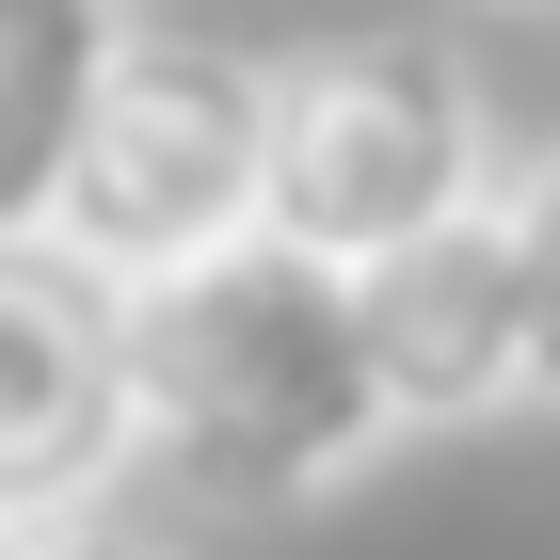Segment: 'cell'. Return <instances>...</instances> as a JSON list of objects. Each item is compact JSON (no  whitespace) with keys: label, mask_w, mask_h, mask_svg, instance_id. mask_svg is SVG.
<instances>
[{"label":"cell","mask_w":560,"mask_h":560,"mask_svg":"<svg viewBox=\"0 0 560 560\" xmlns=\"http://www.w3.org/2000/svg\"><path fill=\"white\" fill-rule=\"evenodd\" d=\"M129 320H144V448L209 513H320V497H352V480L385 465L400 400L369 369L352 272L257 241V257L129 304Z\"/></svg>","instance_id":"cell-1"},{"label":"cell","mask_w":560,"mask_h":560,"mask_svg":"<svg viewBox=\"0 0 560 560\" xmlns=\"http://www.w3.org/2000/svg\"><path fill=\"white\" fill-rule=\"evenodd\" d=\"M33 241L81 257L96 289H129V304L257 257L272 241V65H241L209 33H144Z\"/></svg>","instance_id":"cell-2"},{"label":"cell","mask_w":560,"mask_h":560,"mask_svg":"<svg viewBox=\"0 0 560 560\" xmlns=\"http://www.w3.org/2000/svg\"><path fill=\"white\" fill-rule=\"evenodd\" d=\"M480 209V48L448 33H320L272 65V241L369 272Z\"/></svg>","instance_id":"cell-3"},{"label":"cell","mask_w":560,"mask_h":560,"mask_svg":"<svg viewBox=\"0 0 560 560\" xmlns=\"http://www.w3.org/2000/svg\"><path fill=\"white\" fill-rule=\"evenodd\" d=\"M144 465V320L48 241H0V528H96V497Z\"/></svg>","instance_id":"cell-4"},{"label":"cell","mask_w":560,"mask_h":560,"mask_svg":"<svg viewBox=\"0 0 560 560\" xmlns=\"http://www.w3.org/2000/svg\"><path fill=\"white\" fill-rule=\"evenodd\" d=\"M369 369H385L400 432H465V417H528V352H545V224L465 209L448 241L369 272Z\"/></svg>","instance_id":"cell-5"},{"label":"cell","mask_w":560,"mask_h":560,"mask_svg":"<svg viewBox=\"0 0 560 560\" xmlns=\"http://www.w3.org/2000/svg\"><path fill=\"white\" fill-rule=\"evenodd\" d=\"M144 48V0H0V241H33L81 129L113 113Z\"/></svg>","instance_id":"cell-6"},{"label":"cell","mask_w":560,"mask_h":560,"mask_svg":"<svg viewBox=\"0 0 560 560\" xmlns=\"http://www.w3.org/2000/svg\"><path fill=\"white\" fill-rule=\"evenodd\" d=\"M480 209L560 241V16H513L480 48Z\"/></svg>","instance_id":"cell-7"},{"label":"cell","mask_w":560,"mask_h":560,"mask_svg":"<svg viewBox=\"0 0 560 560\" xmlns=\"http://www.w3.org/2000/svg\"><path fill=\"white\" fill-rule=\"evenodd\" d=\"M16 560H192V545H161V528H129V513H96V528H48V545H16Z\"/></svg>","instance_id":"cell-8"},{"label":"cell","mask_w":560,"mask_h":560,"mask_svg":"<svg viewBox=\"0 0 560 560\" xmlns=\"http://www.w3.org/2000/svg\"><path fill=\"white\" fill-rule=\"evenodd\" d=\"M528 417H560V241H545V352H528Z\"/></svg>","instance_id":"cell-9"},{"label":"cell","mask_w":560,"mask_h":560,"mask_svg":"<svg viewBox=\"0 0 560 560\" xmlns=\"http://www.w3.org/2000/svg\"><path fill=\"white\" fill-rule=\"evenodd\" d=\"M497 16H560V0H497Z\"/></svg>","instance_id":"cell-10"}]
</instances>
